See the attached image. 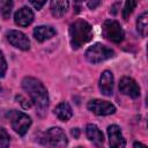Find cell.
I'll use <instances>...</instances> for the list:
<instances>
[{
    "instance_id": "cell-1",
    "label": "cell",
    "mask_w": 148,
    "mask_h": 148,
    "mask_svg": "<svg viewBox=\"0 0 148 148\" xmlns=\"http://www.w3.org/2000/svg\"><path fill=\"white\" fill-rule=\"evenodd\" d=\"M22 87L28 92V95L30 96L31 101L34 102V104L38 110L44 111L47 108L49 105L47 90L39 80L27 76L22 81Z\"/></svg>"
},
{
    "instance_id": "cell-2",
    "label": "cell",
    "mask_w": 148,
    "mask_h": 148,
    "mask_svg": "<svg viewBox=\"0 0 148 148\" xmlns=\"http://www.w3.org/2000/svg\"><path fill=\"white\" fill-rule=\"evenodd\" d=\"M71 44L73 49H79L92 38L91 25L84 20H76L69 27Z\"/></svg>"
},
{
    "instance_id": "cell-3",
    "label": "cell",
    "mask_w": 148,
    "mask_h": 148,
    "mask_svg": "<svg viewBox=\"0 0 148 148\" xmlns=\"http://www.w3.org/2000/svg\"><path fill=\"white\" fill-rule=\"evenodd\" d=\"M42 145L47 147H65L67 146V138L65 132L60 127H51L47 130L43 138H42Z\"/></svg>"
},
{
    "instance_id": "cell-4",
    "label": "cell",
    "mask_w": 148,
    "mask_h": 148,
    "mask_svg": "<svg viewBox=\"0 0 148 148\" xmlns=\"http://www.w3.org/2000/svg\"><path fill=\"white\" fill-rule=\"evenodd\" d=\"M113 56H114L113 50H111L110 47H108L103 44H99V43L94 44L86 51V58L88 59L89 62H92V64L104 61L106 59L112 58Z\"/></svg>"
},
{
    "instance_id": "cell-5",
    "label": "cell",
    "mask_w": 148,
    "mask_h": 148,
    "mask_svg": "<svg viewBox=\"0 0 148 148\" xmlns=\"http://www.w3.org/2000/svg\"><path fill=\"white\" fill-rule=\"evenodd\" d=\"M9 117H10V124L13 130L20 135H24L31 125V118L28 114L20 111H15V110L10 111Z\"/></svg>"
},
{
    "instance_id": "cell-6",
    "label": "cell",
    "mask_w": 148,
    "mask_h": 148,
    "mask_svg": "<svg viewBox=\"0 0 148 148\" xmlns=\"http://www.w3.org/2000/svg\"><path fill=\"white\" fill-rule=\"evenodd\" d=\"M103 35L106 39L113 43H120L124 39V31L120 24L114 20H106L103 23Z\"/></svg>"
},
{
    "instance_id": "cell-7",
    "label": "cell",
    "mask_w": 148,
    "mask_h": 148,
    "mask_svg": "<svg viewBox=\"0 0 148 148\" xmlns=\"http://www.w3.org/2000/svg\"><path fill=\"white\" fill-rule=\"evenodd\" d=\"M87 106L89 111H91L97 116H108V114L114 113L116 111V108L113 104L102 99H91L90 102H88Z\"/></svg>"
},
{
    "instance_id": "cell-8",
    "label": "cell",
    "mask_w": 148,
    "mask_h": 148,
    "mask_svg": "<svg viewBox=\"0 0 148 148\" xmlns=\"http://www.w3.org/2000/svg\"><path fill=\"white\" fill-rule=\"evenodd\" d=\"M6 37H7L8 42L13 46H15V47H17L20 50L27 51L30 47L29 38L27 37V35H24L23 32H21L18 30H9V31H7Z\"/></svg>"
},
{
    "instance_id": "cell-9",
    "label": "cell",
    "mask_w": 148,
    "mask_h": 148,
    "mask_svg": "<svg viewBox=\"0 0 148 148\" xmlns=\"http://www.w3.org/2000/svg\"><path fill=\"white\" fill-rule=\"evenodd\" d=\"M119 90L124 95H127L132 98H136L140 96V87L132 77L128 76H124L119 81Z\"/></svg>"
},
{
    "instance_id": "cell-10",
    "label": "cell",
    "mask_w": 148,
    "mask_h": 148,
    "mask_svg": "<svg viewBox=\"0 0 148 148\" xmlns=\"http://www.w3.org/2000/svg\"><path fill=\"white\" fill-rule=\"evenodd\" d=\"M108 135H109V143L111 147L120 148L126 146V141L121 134L120 127L117 125H110L108 127Z\"/></svg>"
},
{
    "instance_id": "cell-11",
    "label": "cell",
    "mask_w": 148,
    "mask_h": 148,
    "mask_svg": "<svg viewBox=\"0 0 148 148\" xmlns=\"http://www.w3.org/2000/svg\"><path fill=\"white\" fill-rule=\"evenodd\" d=\"M14 21L20 27H28L34 21V13L29 7H22L15 13Z\"/></svg>"
},
{
    "instance_id": "cell-12",
    "label": "cell",
    "mask_w": 148,
    "mask_h": 148,
    "mask_svg": "<svg viewBox=\"0 0 148 148\" xmlns=\"http://www.w3.org/2000/svg\"><path fill=\"white\" fill-rule=\"evenodd\" d=\"M99 90L105 96H111L113 92V75L110 71H104L99 77Z\"/></svg>"
},
{
    "instance_id": "cell-13",
    "label": "cell",
    "mask_w": 148,
    "mask_h": 148,
    "mask_svg": "<svg viewBox=\"0 0 148 148\" xmlns=\"http://www.w3.org/2000/svg\"><path fill=\"white\" fill-rule=\"evenodd\" d=\"M54 35H56V30L49 25H39V27H36L34 30V37L38 42H44L46 39H50Z\"/></svg>"
},
{
    "instance_id": "cell-14",
    "label": "cell",
    "mask_w": 148,
    "mask_h": 148,
    "mask_svg": "<svg viewBox=\"0 0 148 148\" xmlns=\"http://www.w3.org/2000/svg\"><path fill=\"white\" fill-rule=\"evenodd\" d=\"M86 134L90 141H92L96 145H101L104 142V136L101 130L95 124H88L86 127Z\"/></svg>"
},
{
    "instance_id": "cell-15",
    "label": "cell",
    "mask_w": 148,
    "mask_h": 148,
    "mask_svg": "<svg viewBox=\"0 0 148 148\" xmlns=\"http://www.w3.org/2000/svg\"><path fill=\"white\" fill-rule=\"evenodd\" d=\"M68 6V0H51V13L54 17H61L67 12Z\"/></svg>"
},
{
    "instance_id": "cell-16",
    "label": "cell",
    "mask_w": 148,
    "mask_h": 148,
    "mask_svg": "<svg viewBox=\"0 0 148 148\" xmlns=\"http://www.w3.org/2000/svg\"><path fill=\"white\" fill-rule=\"evenodd\" d=\"M54 113L56 116L61 120V121H67L72 118L73 116V111L71 105L67 102H62L60 104L57 105V108L54 109Z\"/></svg>"
},
{
    "instance_id": "cell-17",
    "label": "cell",
    "mask_w": 148,
    "mask_h": 148,
    "mask_svg": "<svg viewBox=\"0 0 148 148\" xmlns=\"http://www.w3.org/2000/svg\"><path fill=\"white\" fill-rule=\"evenodd\" d=\"M136 29H138L139 34H140L142 37H146V36H147V30H148V13H147V12L142 13V14L138 17V21H136Z\"/></svg>"
},
{
    "instance_id": "cell-18",
    "label": "cell",
    "mask_w": 148,
    "mask_h": 148,
    "mask_svg": "<svg viewBox=\"0 0 148 148\" xmlns=\"http://www.w3.org/2000/svg\"><path fill=\"white\" fill-rule=\"evenodd\" d=\"M12 9H13V0H1V3H0V14H1V16L5 20L9 18L10 13H12Z\"/></svg>"
},
{
    "instance_id": "cell-19",
    "label": "cell",
    "mask_w": 148,
    "mask_h": 148,
    "mask_svg": "<svg viewBox=\"0 0 148 148\" xmlns=\"http://www.w3.org/2000/svg\"><path fill=\"white\" fill-rule=\"evenodd\" d=\"M136 3H138L136 0H126L124 9H123V17H124V20H128L130 15L133 13V10L136 7Z\"/></svg>"
},
{
    "instance_id": "cell-20",
    "label": "cell",
    "mask_w": 148,
    "mask_h": 148,
    "mask_svg": "<svg viewBox=\"0 0 148 148\" xmlns=\"http://www.w3.org/2000/svg\"><path fill=\"white\" fill-rule=\"evenodd\" d=\"M9 134L6 132L5 128L0 127V148H5L8 147L9 145Z\"/></svg>"
},
{
    "instance_id": "cell-21",
    "label": "cell",
    "mask_w": 148,
    "mask_h": 148,
    "mask_svg": "<svg viewBox=\"0 0 148 148\" xmlns=\"http://www.w3.org/2000/svg\"><path fill=\"white\" fill-rule=\"evenodd\" d=\"M6 69H7V64H6V60H5V57H3L2 52L0 51V76L5 75Z\"/></svg>"
},
{
    "instance_id": "cell-22",
    "label": "cell",
    "mask_w": 148,
    "mask_h": 148,
    "mask_svg": "<svg viewBox=\"0 0 148 148\" xmlns=\"http://www.w3.org/2000/svg\"><path fill=\"white\" fill-rule=\"evenodd\" d=\"M30 1V3L36 8V9H40L43 6H44V3L46 2V0H29Z\"/></svg>"
},
{
    "instance_id": "cell-23",
    "label": "cell",
    "mask_w": 148,
    "mask_h": 148,
    "mask_svg": "<svg viewBox=\"0 0 148 148\" xmlns=\"http://www.w3.org/2000/svg\"><path fill=\"white\" fill-rule=\"evenodd\" d=\"M101 2H102V0H88L87 5L90 9H95L101 5Z\"/></svg>"
},
{
    "instance_id": "cell-24",
    "label": "cell",
    "mask_w": 148,
    "mask_h": 148,
    "mask_svg": "<svg viewBox=\"0 0 148 148\" xmlns=\"http://www.w3.org/2000/svg\"><path fill=\"white\" fill-rule=\"evenodd\" d=\"M16 99L20 102V104H21L24 109H29V108L31 106V105H30V103H28V102H27V99H25V98H23L22 96H16Z\"/></svg>"
},
{
    "instance_id": "cell-25",
    "label": "cell",
    "mask_w": 148,
    "mask_h": 148,
    "mask_svg": "<svg viewBox=\"0 0 148 148\" xmlns=\"http://www.w3.org/2000/svg\"><path fill=\"white\" fill-rule=\"evenodd\" d=\"M72 135H73L74 138H79V135H80V130H79V128H73V130H72Z\"/></svg>"
},
{
    "instance_id": "cell-26",
    "label": "cell",
    "mask_w": 148,
    "mask_h": 148,
    "mask_svg": "<svg viewBox=\"0 0 148 148\" xmlns=\"http://www.w3.org/2000/svg\"><path fill=\"white\" fill-rule=\"evenodd\" d=\"M138 146H139V147H146V146H145V145H142V143H139V142H135V143H134V147H138Z\"/></svg>"
},
{
    "instance_id": "cell-27",
    "label": "cell",
    "mask_w": 148,
    "mask_h": 148,
    "mask_svg": "<svg viewBox=\"0 0 148 148\" xmlns=\"http://www.w3.org/2000/svg\"><path fill=\"white\" fill-rule=\"evenodd\" d=\"M75 1H77V2H81V1H83V0H75Z\"/></svg>"
},
{
    "instance_id": "cell-28",
    "label": "cell",
    "mask_w": 148,
    "mask_h": 148,
    "mask_svg": "<svg viewBox=\"0 0 148 148\" xmlns=\"http://www.w3.org/2000/svg\"><path fill=\"white\" fill-rule=\"evenodd\" d=\"M0 90H1V87H0Z\"/></svg>"
}]
</instances>
